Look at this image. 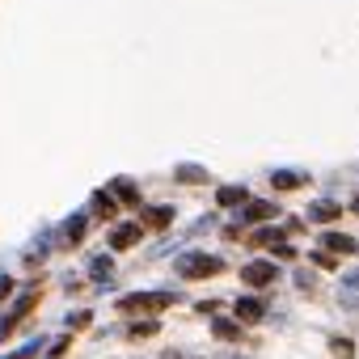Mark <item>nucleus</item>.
Returning a JSON list of instances; mask_svg holds the SVG:
<instances>
[{
    "label": "nucleus",
    "instance_id": "obj_1",
    "mask_svg": "<svg viewBox=\"0 0 359 359\" xmlns=\"http://www.w3.org/2000/svg\"><path fill=\"white\" fill-rule=\"evenodd\" d=\"M173 292H131V296H118L114 300V309L118 313H148V317H156V313H165V309H173Z\"/></svg>",
    "mask_w": 359,
    "mask_h": 359
},
{
    "label": "nucleus",
    "instance_id": "obj_2",
    "mask_svg": "<svg viewBox=\"0 0 359 359\" xmlns=\"http://www.w3.org/2000/svg\"><path fill=\"white\" fill-rule=\"evenodd\" d=\"M173 271L182 275V279H208V275H220L224 262L216 254H208V250H191V254H182V258L173 262Z\"/></svg>",
    "mask_w": 359,
    "mask_h": 359
},
{
    "label": "nucleus",
    "instance_id": "obj_3",
    "mask_svg": "<svg viewBox=\"0 0 359 359\" xmlns=\"http://www.w3.org/2000/svg\"><path fill=\"white\" fill-rule=\"evenodd\" d=\"M241 283H250V287H271V283H279V266L266 262V258H254V262L241 266Z\"/></svg>",
    "mask_w": 359,
    "mask_h": 359
},
{
    "label": "nucleus",
    "instance_id": "obj_4",
    "mask_svg": "<svg viewBox=\"0 0 359 359\" xmlns=\"http://www.w3.org/2000/svg\"><path fill=\"white\" fill-rule=\"evenodd\" d=\"M34 304H39V287H26V292L18 296V304H13V309H9L5 317H0V338H9V334L18 330V321H22V317H26V313H30Z\"/></svg>",
    "mask_w": 359,
    "mask_h": 359
},
{
    "label": "nucleus",
    "instance_id": "obj_5",
    "mask_svg": "<svg viewBox=\"0 0 359 359\" xmlns=\"http://www.w3.org/2000/svg\"><path fill=\"white\" fill-rule=\"evenodd\" d=\"M140 237H144V224H140V220L114 224V229H110V250H131V245H140Z\"/></svg>",
    "mask_w": 359,
    "mask_h": 359
},
{
    "label": "nucleus",
    "instance_id": "obj_6",
    "mask_svg": "<svg viewBox=\"0 0 359 359\" xmlns=\"http://www.w3.org/2000/svg\"><path fill=\"white\" fill-rule=\"evenodd\" d=\"M110 195L118 199V208H140V187L131 182V177H114V182H110Z\"/></svg>",
    "mask_w": 359,
    "mask_h": 359
},
{
    "label": "nucleus",
    "instance_id": "obj_7",
    "mask_svg": "<svg viewBox=\"0 0 359 359\" xmlns=\"http://www.w3.org/2000/svg\"><path fill=\"white\" fill-rule=\"evenodd\" d=\"M262 317H266V300H258V296H241V300H237V321L254 325V321H262Z\"/></svg>",
    "mask_w": 359,
    "mask_h": 359
},
{
    "label": "nucleus",
    "instance_id": "obj_8",
    "mask_svg": "<svg viewBox=\"0 0 359 359\" xmlns=\"http://www.w3.org/2000/svg\"><path fill=\"white\" fill-rule=\"evenodd\" d=\"M89 208H93V216H97V220H114V216H118V199H114L110 191H93Z\"/></svg>",
    "mask_w": 359,
    "mask_h": 359
},
{
    "label": "nucleus",
    "instance_id": "obj_9",
    "mask_svg": "<svg viewBox=\"0 0 359 359\" xmlns=\"http://www.w3.org/2000/svg\"><path fill=\"white\" fill-rule=\"evenodd\" d=\"M321 250H330V254H359V241L346 237V233H321Z\"/></svg>",
    "mask_w": 359,
    "mask_h": 359
},
{
    "label": "nucleus",
    "instance_id": "obj_10",
    "mask_svg": "<svg viewBox=\"0 0 359 359\" xmlns=\"http://www.w3.org/2000/svg\"><path fill=\"white\" fill-rule=\"evenodd\" d=\"M309 182V173H300V169H275L271 173V187L275 191H296V187H304Z\"/></svg>",
    "mask_w": 359,
    "mask_h": 359
},
{
    "label": "nucleus",
    "instance_id": "obj_11",
    "mask_svg": "<svg viewBox=\"0 0 359 359\" xmlns=\"http://www.w3.org/2000/svg\"><path fill=\"white\" fill-rule=\"evenodd\" d=\"M271 216H279V208L266 203V199H254V203H245V212H241L245 224H262V220H271Z\"/></svg>",
    "mask_w": 359,
    "mask_h": 359
},
{
    "label": "nucleus",
    "instance_id": "obj_12",
    "mask_svg": "<svg viewBox=\"0 0 359 359\" xmlns=\"http://www.w3.org/2000/svg\"><path fill=\"white\" fill-rule=\"evenodd\" d=\"M342 216V208L334 203V199H317V203H309V220L313 224H330V220H338Z\"/></svg>",
    "mask_w": 359,
    "mask_h": 359
},
{
    "label": "nucleus",
    "instance_id": "obj_13",
    "mask_svg": "<svg viewBox=\"0 0 359 359\" xmlns=\"http://www.w3.org/2000/svg\"><path fill=\"white\" fill-rule=\"evenodd\" d=\"M212 334H216L220 342H233V338H241V321H233V317H216V321H212Z\"/></svg>",
    "mask_w": 359,
    "mask_h": 359
},
{
    "label": "nucleus",
    "instance_id": "obj_14",
    "mask_svg": "<svg viewBox=\"0 0 359 359\" xmlns=\"http://www.w3.org/2000/svg\"><path fill=\"white\" fill-rule=\"evenodd\" d=\"M173 177H177V182H187V187H199V182H208V169L203 165H177Z\"/></svg>",
    "mask_w": 359,
    "mask_h": 359
},
{
    "label": "nucleus",
    "instance_id": "obj_15",
    "mask_svg": "<svg viewBox=\"0 0 359 359\" xmlns=\"http://www.w3.org/2000/svg\"><path fill=\"white\" fill-rule=\"evenodd\" d=\"M250 195H245V187H220L216 191V203L220 208H237V203H245Z\"/></svg>",
    "mask_w": 359,
    "mask_h": 359
},
{
    "label": "nucleus",
    "instance_id": "obj_16",
    "mask_svg": "<svg viewBox=\"0 0 359 359\" xmlns=\"http://www.w3.org/2000/svg\"><path fill=\"white\" fill-rule=\"evenodd\" d=\"M85 224H89V220H85V212H76V216L64 224V237H68L72 245H81V241H85Z\"/></svg>",
    "mask_w": 359,
    "mask_h": 359
},
{
    "label": "nucleus",
    "instance_id": "obj_17",
    "mask_svg": "<svg viewBox=\"0 0 359 359\" xmlns=\"http://www.w3.org/2000/svg\"><path fill=\"white\" fill-rule=\"evenodd\" d=\"M156 330H161L156 317H148V321H131V325H127V338H152Z\"/></svg>",
    "mask_w": 359,
    "mask_h": 359
},
{
    "label": "nucleus",
    "instance_id": "obj_18",
    "mask_svg": "<svg viewBox=\"0 0 359 359\" xmlns=\"http://www.w3.org/2000/svg\"><path fill=\"white\" fill-rule=\"evenodd\" d=\"M173 216H177L173 208H152V212H148V229H169Z\"/></svg>",
    "mask_w": 359,
    "mask_h": 359
},
{
    "label": "nucleus",
    "instance_id": "obj_19",
    "mask_svg": "<svg viewBox=\"0 0 359 359\" xmlns=\"http://www.w3.org/2000/svg\"><path fill=\"white\" fill-rule=\"evenodd\" d=\"M279 241H283L279 229H258V233L250 237V245H279Z\"/></svg>",
    "mask_w": 359,
    "mask_h": 359
},
{
    "label": "nucleus",
    "instance_id": "obj_20",
    "mask_svg": "<svg viewBox=\"0 0 359 359\" xmlns=\"http://www.w3.org/2000/svg\"><path fill=\"white\" fill-rule=\"evenodd\" d=\"M330 351H334L338 359H351V355H355V342H351V338H330Z\"/></svg>",
    "mask_w": 359,
    "mask_h": 359
},
{
    "label": "nucleus",
    "instance_id": "obj_21",
    "mask_svg": "<svg viewBox=\"0 0 359 359\" xmlns=\"http://www.w3.org/2000/svg\"><path fill=\"white\" fill-rule=\"evenodd\" d=\"M89 325H93V313L89 309H81V313L68 317V330H89Z\"/></svg>",
    "mask_w": 359,
    "mask_h": 359
},
{
    "label": "nucleus",
    "instance_id": "obj_22",
    "mask_svg": "<svg viewBox=\"0 0 359 359\" xmlns=\"http://www.w3.org/2000/svg\"><path fill=\"white\" fill-rule=\"evenodd\" d=\"M275 254H279V258H283V262H292V258H296V250H292V245H287V241H279V245H275Z\"/></svg>",
    "mask_w": 359,
    "mask_h": 359
},
{
    "label": "nucleus",
    "instance_id": "obj_23",
    "mask_svg": "<svg viewBox=\"0 0 359 359\" xmlns=\"http://www.w3.org/2000/svg\"><path fill=\"white\" fill-rule=\"evenodd\" d=\"M68 351V338H60V342H51V351H47V359H60Z\"/></svg>",
    "mask_w": 359,
    "mask_h": 359
},
{
    "label": "nucleus",
    "instance_id": "obj_24",
    "mask_svg": "<svg viewBox=\"0 0 359 359\" xmlns=\"http://www.w3.org/2000/svg\"><path fill=\"white\" fill-rule=\"evenodd\" d=\"M9 296H13V279L5 275V279H0V300H9Z\"/></svg>",
    "mask_w": 359,
    "mask_h": 359
},
{
    "label": "nucleus",
    "instance_id": "obj_25",
    "mask_svg": "<svg viewBox=\"0 0 359 359\" xmlns=\"http://www.w3.org/2000/svg\"><path fill=\"white\" fill-rule=\"evenodd\" d=\"M313 262H317V266H334V254H321V250H317V254H313Z\"/></svg>",
    "mask_w": 359,
    "mask_h": 359
},
{
    "label": "nucleus",
    "instance_id": "obj_26",
    "mask_svg": "<svg viewBox=\"0 0 359 359\" xmlns=\"http://www.w3.org/2000/svg\"><path fill=\"white\" fill-rule=\"evenodd\" d=\"M93 275H110V258H97L93 262Z\"/></svg>",
    "mask_w": 359,
    "mask_h": 359
},
{
    "label": "nucleus",
    "instance_id": "obj_27",
    "mask_svg": "<svg viewBox=\"0 0 359 359\" xmlns=\"http://www.w3.org/2000/svg\"><path fill=\"white\" fill-rule=\"evenodd\" d=\"M296 283H300V287L309 292V287H313V275H309V271H296Z\"/></svg>",
    "mask_w": 359,
    "mask_h": 359
},
{
    "label": "nucleus",
    "instance_id": "obj_28",
    "mask_svg": "<svg viewBox=\"0 0 359 359\" xmlns=\"http://www.w3.org/2000/svg\"><path fill=\"white\" fill-rule=\"evenodd\" d=\"M351 212H355V216H359V195H355V199H351Z\"/></svg>",
    "mask_w": 359,
    "mask_h": 359
},
{
    "label": "nucleus",
    "instance_id": "obj_29",
    "mask_svg": "<svg viewBox=\"0 0 359 359\" xmlns=\"http://www.w3.org/2000/svg\"><path fill=\"white\" fill-rule=\"evenodd\" d=\"M165 359H182V355H177V351H165Z\"/></svg>",
    "mask_w": 359,
    "mask_h": 359
}]
</instances>
